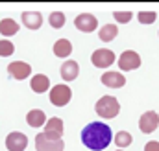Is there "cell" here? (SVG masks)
<instances>
[{
    "label": "cell",
    "instance_id": "cell-1",
    "mask_svg": "<svg viewBox=\"0 0 159 151\" xmlns=\"http://www.w3.org/2000/svg\"><path fill=\"white\" fill-rule=\"evenodd\" d=\"M111 140H113L111 127L107 123H104V122H91L81 131V142H83V146L93 151L106 149L111 144Z\"/></svg>",
    "mask_w": 159,
    "mask_h": 151
},
{
    "label": "cell",
    "instance_id": "cell-2",
    "mask_svg": "<svg viewBox=\"0 0 159 151\" xmlns=\"http://www.w3.org/2000/svg\"><path fill=\"white\" fill-rule=\"evenodd\" d=\"M94 111H96V114H98L100 118L111 120V118H115V116L120 113V103L115 96H102V98L96 101Z\"/></svg>",
    "mask_w": 159,
    "mask_h": 151
},
{
    "label": "cell",
    "instance_id": "cell-3",
    "mask_svg": "<svg viewBox=\"0 0 159 151\" xmlns=\"http://www.w3.org/2000/svg\"><path fill=\"white\" fill-rule=\"evenodd\" d=\"M72 98V90L67 85H54V88H50V101L56 107H65Z\"/></svg>",
    "mask_w": 159,
    "mask_h": 151
},
{
    "label": "cell",
    "instance_id": "cell-4",
    "mask_svg": "<svg viewBox=\"0 0 159 151\" xmlns=\"http://www.w3.org/2000/svg\"><path fill=\"white\" fill-rule=\"evenodd\" d=\"M115 59H117V57H115V54H113L109 48H98V50H94L93 55H91V63H93L94 67H98V68H107V67H111Z\"/></svg>",
    "mask_w": 159,
    "mask_h": 151
},
{
    "label": "cell",
    "instance_id": "cell-5",
    "mask_svg": "<svg viewBox=\"0 0 159 151\" xmlns=\"http://www.w3.org/2000/svg\"><path fill=\"white\" fill-rule=\"evenodd\" d=\"M159 127V114L156 111H146L139 118V129L143 135H150Z\"/></svg>",
    "mask_w": 159,
    "mask_h": 151
},
{
    "label": "cell",
    "instance_id": "cell-6",
    "mask_svg": "<svg viewBox=\"0 0 159 151\" xmlns=\"http://www.w3.org/2000/svg\"><path fill=\"white\" fill-rule=\"evenodd\" d=\"M119 67H120V70H126V72L139 68L141 67V55L137 52H133V50L122 52L119 57Z\"/></svg>",
    "mask_w": 159,
    "mask_h": 151
},
{
    "label": "cell",
    "instance_id": "cell-7",
    "mask_svg": "<svg viewBox=\"0 0 159 151\" xmlns=\"http://www.w3.org/2000/svg\"><path fill=\"white\" fill-rule=\"evenodd\" d=\"M74 26L83 33H91V32H94L98 28V19L94 15H91V13H81L74 19Z\"/></svg>",
    "mask_w": 159,
    "mask_h": 151
},
{
    "label": "cell",
    "instance_id": "cell-8",
    "mask_svg": "<svg viewBox=\"0 0 159 151\" xmlns=\"http://www.w3.org/2000/svg\"><path fill=\"white\" fill-rule=\"evenodd\" d=\"M44 136L48 140H61V136H63V120L57 118V116L50 118L44 125Z\"/></svg>",
    "mask_w": 159,
    "mask_h": 151
},
{
    "label": "cell",
    "instance_id": "cell-9",
    "mask_svg": "<svg viewBox=\"0 0 159 151\" xmlns=\"http://www.w3.org/2000/svg\"><path fill=\"white\" fill-rule=\"evenodd\" d=\"M35 149L37 151H63L65 144L63 140H48L44 133H39L35 136Z\"/></svg>",
    "mask_w": 159,
    "mask_h": 151
},
{
    "label": "cell",
    "instance_id": "cell-10",
    "mask_svg": "<svg viewBox=\"0 0 159 151\" xmlns=\"http://www.w3.org/2000/svg\"><path fill=\"white\" fill-rule=\"evenodd\" d=\"M28 146V138L24 133H19V131H13L6 136V148L9 151H24Z\"/></svg>",
    "mask_w": 159,
    "mask_h": 151
},
{
    "label": "cell",
    "instance_id": "cell-11",
    "mask_svg": "<svg viewBox=\"0 0 159 151\" xmlns=\"http://www.w3.org/2000/svg\"><path fill=\"white\" fill-rule=\"evenodd\" d=\"M7 72L13 76L15 79L22 81V79H26L28 76L32 74V67L28 63H24V61H13V63L7 65Z\"/></svg>",
    "mask_w": 159,
    "mask_h": 151
},
{
    "label": "cell",
    "instance_id": "cell-12",
    "mask_svg": "<svg viewBox=\"0 0 159 151\" xmlns=\"http://www.w3.org/2000/svg\"><path fill=\"white\" fill-rule=\"evenodd\" d=\"M100 81L106 87H109V88H120V87L126 85V77L120 72H104L102 77H100Z\"/></svg>",
    "mask_w": 159,
    "mask_h": 151
},
{
    "label": "cell",
    "instance_id": "cell-13",
    "mask_svg": "<svg viewBox=\"0 0 159 151\" xmlns=\"http://www.w3.org/2000/svg\"><path fill=\"white\" fill-rule=\"evenodd\" d=\"M22 24L28 30H39L43 24V15L39 11H24L22 13Z\"/></svg>",
    "mask_w": 159,
    "mask_h": 151
},
{
    "label": "cell",
    "instance_id": "cell-14",
    "mask_svg": "<svg viewBox=\"0 0 159 151\" xmlns=\"http://www.w3.org/2000/svg\"><path fill=\"white\" fill-rule=\"evenodd\" d=\"M61 77L65 79V81H74L80 74V67L76 61H65L63 65H61Z\"/></svg>",
    "mask_w": 159,
    "mask_h": 151
},
{
    "label": "cell",
    "instance_id": "cell-15",
    "mask_svg": "<svg viewBox=\"0 0 159 151\" xmlns=\"http://www.w3.org/2000/svg\"><path fill=\"white\" fill-rule=\"evenodd\" d=\"M30 87H32V90H34V92H37V94L46 92V90L50 88V79H48L44 74H37V76H34V77H32Z\"/></svg>",
    "mask_w": 159,
    "mask_h": 151
},
{
    "label": "cell",
    "instance_id": "cell-16",
    "mask_svg": "<svg viewBox=\"0 0 159 151\" xmlns=\"http://www.w3.org/2000/svg\"><path fill=\"white\" fill-rule=\"evenodd\" d=\"M72 52V44L69 39H57L54 42V55L57 57H69Z\"/></svg>",
    "mask_w": 159,
    "mask_h": 151
},
{
    "label": "cell",
    "instance_id": "cell-17",
    "mask_svg": "<svg viewBox=\"0 0 159 151\" xmlns=\"http://www.w3.org/2000/svg\"><path fill=\"white\" fill-rule=\"evenodd\" d=\"M26 122L30 127H41V125H46V116L41 109H32L26 114Z\"/></svg>",
    "mask_w": 159,
    "mask_h": 151
},
{
    "label": "cell",
    "instance_id": "cell-18",
    "mask_svg": "<svg viewBox=\"0 0 159 151\" xmlns=\"http://www.w3.org/2000/svg\"><path fill=\"white\" fill-rule=\"evenodd\" d=\"M19 32V24L13 20V19H4V20H0V33L4 35V37H11V35H15Z\"/></svg>",
    "mask_w": 159,
    "mask_h": 151
},
{
    "label": "cell",
    "instance_id": "cell-19",
    "mask_svg": "<svg viewBox=\"0 0 159 151\" xmlns=\"http://www.w3.org/2000/svg\"><path fill=\"white\" fill-rule=\"evenodd\" d=\"M98 35H100V41L109 42V41H113V39L119 35V28L115 24H106V26H102V30H100Z\"/></svg>",
    "mask_w": 159,
    "mask_h": 151
},
{
    "label": "cell",
    "instance_id": "cell-20",
    "mask_svg": "<svg viewBox=\"0 0 159 151\" xmlns=\"http://www.w3.org/2000/svg\"><path fill=\"white\" fill-rule=\"evenodd\" d=\"M131 142H133V136H131L128 131H119V133L115 135V144H117V148H128Z\"/></svg>",
    "mask_w": 159,
    "mask_h": 151
},
{
    "label": "cell",
    "instance_id": "cell-21",
    "mask_svg": "<svg viewBox=\"0 0 159 151\" xmlns=\"http://www.w3.org/2000/svg\"><path fill=\"white\" fill-rule=\"evenodd\" d=\"M48 22H50V26H52V28L59 30V28H63V26H65V15H63L61 11H52V13H50V17H48Z\"/></svg>",
    "mask_w": 159,
    "mask_h": 151
},
{
    "label": "cell",
    "instance_id": "cell-22",
    "mask_svg": "<svg viewBox=\"0 0 159 151\" xmlns=\"http://www.w3.org/2000/svg\"><path fill=\"white\" fill-rule=\"evenodd\" d=\"M13 52H15L13 42L7 41V39H2V41H0V57H9Z\"/></svg>",
    "mask_w": 159,
    "mask_h": 151
},
{
    "label": "cell",
    "instance_id": "cell-23",
    "mask_svg": "<svg viewBox=\"0 0 159 151\" xmlns=\"http://www.w3.org/2000/svg\"><path fill=\"white\" fill-rule=\"evenodd\" d=\"M137 19H139L141 24H152V22H156L157 13H156V11H141V13L137 15Z\"/></svg>",
    "mask_w": 159,
    "mask_h": 151
},
{
    "label": "cell",
    "instance_id": "cell-24",
    "mask_svg": "<svg viewBox=\"0 0 159 151\" xmlns=\"http://www.w3.org/2000/svg\"><path fill=\"white\" fill-rule=\"evenodd\" d=\"M113 17H115V20L120 22V24H128V22L131 20V17H133V15H131L129 11H115V13H113Z\"/></svg>",
    "mask_w": 159,
    "mask_h": 151
},
{
    "label": "cell",
    "instance_id": "cell-25",
    "mask_svg": "<svg viewBox=\"0 0 159 151\" xmlns=\"http://www.w3.org/2000/svg\"><path fill=\"white\" fill-rule=\"evenodd\" d=\"M144 151H159V142L157 140H150V142H146Z\"/></svg>",
    "mask_w": 159,
    "mask_h": 151
},
{
    "label": "cell",
    "instance_id": "cell-26",
    "mask_svg": "<svg viewBox=\"0 0 159 151\" xmlns=\"http://www.w3.org/2000/svg\"><path fill=\"white\" fill-rule=\"evenodd\" d=\"M117 151H124V149H117Z\"/></svg>",
    "mask_w": 159,
    "mask_h": 151
}]
</instances>
